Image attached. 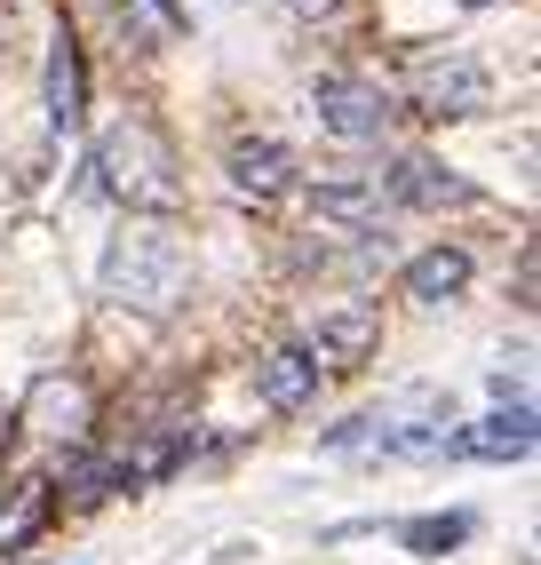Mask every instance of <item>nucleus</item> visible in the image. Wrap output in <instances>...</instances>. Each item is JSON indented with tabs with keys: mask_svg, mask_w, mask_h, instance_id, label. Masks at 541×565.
I'll return each mask as SVG.
<instances>
[{
	"mask_svg": "<svg viewBox=\"0 0 541 565\" xmlns=\"http://www.w3.org/2000/svg\"><path fill=\"white\" fill-rule=\"evenodd\" d=\"M104 295L128 303L144 319H168L183 295H191V247L168 232V223H128L104 255Z\"/></svg>",
	"mask_w": 541,
	"mask_h": 565,
	"instance_id": "nucleus-1",
	"label": "nucleus"
},
{
	"mask_svg": "<svg viewBox=\"0 0 541 565\" xmlns=\"http://www.w3.org/2000/svg\"><path fill=\"white\" fill-rule=\"evenodd\" d=\"M96 183H104L128 215H168V207L183 200L176 152H168V136L151 128V120H120V128L96 136Z\"/></svg>",
	"mask_w": 541,
	"mask_h": 565,
	"instance_id": "nucleus-2",
	"label": "nucleus"
},
{
	"mask_svg": "<svg viewBox=\"0 0 541 565\" xmlns=\"http://www.w3.org/2000/svg\"><path fill=\"white\" fill-rule=\"evenodd\" d=\"M406 104L431 111V120H470V111L494 104V81H486V64L462 56V49H414L406 56Z\"/></svg>",
	"mask_w": 541,
	"mask_h": 565,
	"instance_id": "nucleus-3",
	"label": "nucleus"
},
{
	"mask_svg": "<svg viewBox=\"0 0 541 565\" xmlns=\"http://www.w3.org/2000/svg\"><path fill=\"white\" fill-rule=\"evenodd\" d=\"M311 111H319V128L342 136V143H374L382 128H391V104H382V88L351 81V72H327V81L311 88Z\"/></svg>",
	"mask_w": 541,
	"mask_h": 565,
	"instance_id": "nucleus-4",
	"label": "nucleus"
},
{
	"mask_svg": "<svg viewBox=\"0 0 541 565\" xmlns=\"http://www.w3.org/2000/svg\"><path fill=\"white\" fill-rule=\"evenodd\" d=\"M382 343V311L374 303H351V311H319L311 334H303V351H311V366H367Z\"/></svg>",
	"mask_w": 541,
	"mask_h": 565,
	"instance_id": "nucleus-5",
	"label": "nucleus"
},
{
	"mask_svg": "<svg viewBox=\"0 0 541 565\" xmlns=\"http://www.w3.org/2000/svg\"><path fill=\"white\" fill-rule=\"evenodd\" d=\"M446 455H470V462H526V455H533V398H510V406L478 414L470 430H454Z\"/></svg>",
	"mask_w": 541,
	"mask_h": 565,
	"instance_id": "nucleus-6",
	"label": "nucleus"
},
{
	"mask_svg": "<svg viewBox=\"0 0 541 565\" xmlns=\"http://www.w3.org/2000/svg\"><path fill=\"white\" fill-rule=\"evenodd\" d=\"M319 383H327V374L311 366V351H303V343H279V351L255 359V398H263L270 414H311V406H319Z\"/></svg>",
	"mask_w": 541,
	"mask_h": 565,
	"instance_id": "nucleus-7",
	"label": "nucleus"
},
{
	"mask_svg": "<svg viewBox=\"0 0 541 565\" xmlns=\"http://www.w3.org/2000/svg\"><path fill=\"white\" fill-rule=\"evenodd\" d=\"M223 175H231V192L240 200H279L295 192V160H287V143H270V136H240L223 152Z\"/></svg>",
	"mask_w": 541,
	"mask_h": 565,
	"instance_id": "nucleus-8",
	"label": "nucleus"
},
{
	"mask_svg": "<svg viewBox=\"0 0 541 565\" xmlns=\"http://www.w3.org/2000/svg\"><path fill=\"white\" fill-rule=\"evenodd\" d=\"M382 183H391L399 207H462L470 200V183H462L454 168H438L431 152H399L391 168H382Z\"/></svg>",
	"mask_w": 541,
	"mask_h": 565,
	"instance_id": "nucleus-9",
	"label": "nucleus"
},
{
	"mask_svg": "<svg viewBox=\"0 0 541 565\" xmlns=\"http://www.w3.org/2000/svg\"><path fill=\"white\" fill-rule=\"evenodd\" d=\"M24 423L49 430V438H81L88 430V383L81 374H41V383L24 391Z\"/></svg>",
	"mask_w": 541,
	"mask_h": 565,
	"instance_id": "nucleus-10",
	"label": "nucleus"
},
{
	"mask_svg": "<svg viewBox=\"0 0 541 565\" xmlns=\"http://www.w3.org/2000/svg\"><path fill=\"white\" fill-rule=\"evenodd\" d=\"M88 120V56L72 32H56V49H49V128H81Z\"/></svg>",
	"mask_w": 541,
	"mask_h": 565,
	"instance_id": "nucleus-11",
	"label": "nucleus"
},
{
	"mask_svg": "<svg viewBox=\"0 0 541 565\" xmlns=\"http://www.w3.org/2000/svg\"><path fill=\"white\" fill-rule=\"evenodd\" d=\"M399 287L414 295V303H454V295L470 287V247H446V239L422 247L406 271H399Z\"/></svg>",
	"mask_w": 541,
	"mask_h": 565,
	"instance_id": "nucleus-12",
	"label": "nucleus"
},
{
	"mask_svg": "<svg viewBox=\"0 0 541 565\" xmlns=\"http://www.w3.org/2000/svg\"><path fill=\"white\" fill-rule=\"evenodd\" d=\"M470 534H478L470 510H431V518H406V525H399V542H406L414 557H446V550H462Z\"/></svg>",
	"mask_w": 541,
	"mask_h": 565,
	"instance_id": "nucleus-13",
	"label": "nucleus"
},
{
	"mask_svg": "<svg viewBox=\"0 0 541 565\" xmlns=\"http://www.w3.org/2000/svg\"><path fill=\"white\" fill-rule=\"evenodd\" d=\"M49 502H56V486H49V478H24L17 502L0 510V550H24L32 534H41V525H49Z\"/></svg>",
	"mask_w": 541,
	"mask_h": 565,
	"instance_id": "nucleus-14",
	"label": "nucleus"
},
{
	"mask_svg": "<svg viewBox=\"0 0 541 565\" xmlns=\"http://www.w3.org/2000/svg\"><path fill=\"white\" fill-rule=\"evenodd\" d=\"M287 9H295L303 24H335V17H342V0H287Z\"/></svg>",
	"mask_w": 541,
	"mask_h": 565,
	"instance_id": "nucleus-15",
	"label": "nucleus"
},
{
	"mask_svg": "<svg viewBox=\"0 0 541 565\" xmlns=\"http://www.w3.org/2000/svg\"><path fill=\"white\" fill-rule=\"evenodd\" d=\"M151 9H160V24H168V32H191V9H176V0H151Z\"/></svg>",
	"mask_w": 541,
	"mask_h": 565,
	"instance_id": "nucleus-16",
	"label": "nucleus"
},
{
	"mask_svg": "<svg viewBox=\"0 0 541 565\" xmlns=\"http://www.w3.org/2000/svg\"><path fill=\"white\" fill-rule=\"evenodd\" d=\"M454 9H494V0H454Z\"/></svg>",
	"mask_w": 541,
	"mask_h": 565,
	"instance_id": "nucleus-17",
	"label": "nucleus"
}]
</instances>
